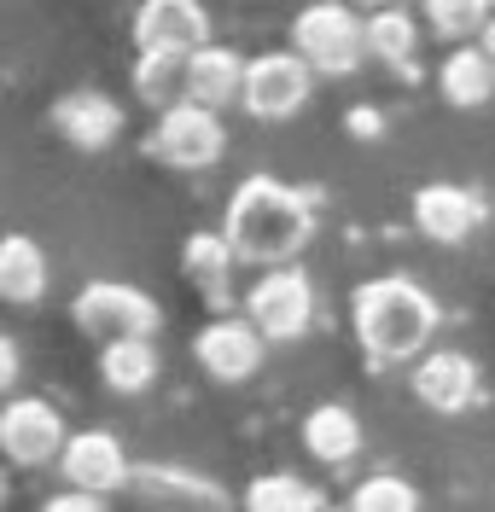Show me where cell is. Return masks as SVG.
Masks as SVG:
<instances>
[{"instance_id":"cell-1","label":"cell","mask_w":495,"mask_h":512,"mask_svg":"<svg viewBox=\"0 0 495 512\" xmlns=\"http://www.w3.org/2000/svg\"><path fill=\"white\" fill-rule=\"evenodd\" d=\"M350 326H356V344H362L367 367L373 373H391V367H408L420 361V350H431L437 326H443V309L420 280L408 274H379V280H362L356 297H350Z\"/></svg>"},{"instance_id":"cell-2","label":"cell","mask_w":495,"mask_h":512,"mask_svg":"<svg viewBox=\"0 0 495 512\" xmlns=\"http://www.w3.org/2000/svg\"><path fill=\"white\" fill-rule=\"evenodd\" d=\"M222 233L233 239L239 262H251V268L292 262L315 239V192H297L274 175H245L228 198Z\"/></svg>"},{"instance_id":"cell-3","label":"cell","mask_w":495,"mask_h":512,"mask_svg":"<svg viewBox=\"0 0 495 512\" xmlns=\"http://www.w3.org/2000/svg\"><path fill=\"white\" fill-rule=\"evenodd\" d=\"M292 47L315 64L321 76H356L367 59V18L344 0H315L292 24Z\"/></svg>"},{"instance_id":"cell-4","label":"cell","mask_w":495,"mask_h":512,"mask_svg":"<svg viewBox=\"0 0 495 512\" xmlns=\"http://www.w3.org/2000/svg\"><path fill=\"white\" fill-rule=\"evenodd\" d=\"M70 320H76L88 338L111 344V338H158L164 309H158L140 286H123V280H94V286L76 291Z\"/></svg>"},{"instance_id":"cell-5","label":"cell","mask_w":495,"mask_h":512,"mask_svg":"<svg viewBox=\"0 0 495 512\" xmlns=\"http://www.w3.org/2000/svg\"><path fill=\"white\" fill-rule=\"evenodd\" d=\"M245 315L263 326L268 344H297L315 326V280L297 262H274L263 280L245 291Z\"/></svg>"},{"instance_id":"cell-6","label":"cell","mask_w":495,"mask_h":512,"mask_svg":"<svg viewBox=\"0 0 495 512\" xmlns=\"http://www.w3.org/2000/svg\"><path fill=\"white\" fill-rule=\"evenodd\" d=\"M315 64L303 59V53H257V59L245 64V94H239V105L257 117V123H292L297 111L309 105V94H315Z\"/></svg>"},{"instance_id":"cell-7","label":"cell","mask_w":495,"mask_h":512,"mask_svg":"<svg viewBox=\"0 0 495 512\" xmlns=\"http://www.w3.org/2000/svg\"><path fill=\"white\" fill-rule=\"evenodd\" d=\"M222 152H228V128H222V117L210 105L181 99V105L158 111V128H152V158L158 163H169V169H210V163H222Z\"/></svg>"},{"instance_id":"cell-8","label":"cell","mask_w":495,"mask_h":512,"mask_svg":"<svg viewBox=\"0 0 495 512\" xmlns=\"http://www.w3.org/2000/svg\"><path fill=\"white\" fill-rule=\"evenodd\" d=\"M70 431H65V414L53 408V402H41V396H12L6 408H0V448H6V460L12 466H53L59 454H65Z\"/></svg>"},{"instance_id":"cell-9","label":"cell","mask_w":495,"mask_h":512,"mask_svg":"<svg viewBox=\"0 0 495 512\" xmlns=\"http://www.w3.org/2000/svg\"><path fill=\"white\" fill-rule=\"evenodd\" d=\"M193 355L216 384H245V379H257V367H263V355H268V338L251 315H216L210 326H198Z\"/></svg>"},{"instance_id":"cell-10","label":"cell","mask_w":495,"mask_h":512,"mask_svg":"<svg viewBox=\"0 0 495 512\" xmlns=\"http://www.w3.org/2000/svg\"><path fill=\"white\" fill-rule=\"evenodd\" d=\"M210 41V12L198 0H140L134 53H198Z\"/></svg>"},{"instance_id":"cell-11","label":"cell","mask_w":495,"mask_h":512,"mask_svg":"<svg viewBox=\"0 0 495 512\" xmlns=\"http://www.w3.org/2000/svg\"><path fill=\"white\" fill-rule=\"evenodd\" d=\"M484 216H490L484 198L472 187H455V181H431V187L414 192V227L431 245H466L484 227Z\"/></svg>"},{"instance_id":"cell-12","label":"cell","mask_w":495,"mask_h":512,"mask_svg":"<svg viewBox=\"0 0 495 512\" xmlns=\"http://www.w3.org/2000/svg\"><path fill=\"white\" fill-rule=\"evenodd\" d=\"M59 472H65V483L94 489V495H111V489H123L134 478L129 454H123V443L111 431H76L65 443V454H59Z\"/></svg>"},{"instance_id":"cell-13","label":"cell","mask_w":495,"mask_h":512,"mask_svg":"<svg viewBox=\"0 0 495 512\" xmlns=\"http://www.w3.org/2000/svg\"><path fill=\"white\" fill-rule=\"evenodd\" d=\"M414 396L431 414H466L478 402V361L461 350H431L414 361Z\"/></svg>"},{"instance_id":"cell-14","label":"cell","mask_w":495,"mask_h":512,"mask_svg":"<svg viewBox=\"0 0 495 512\" xmlns=\"http://www.w3.org/2000/svg\"><path fill=\"white\" fill-rule=\"evenodd\" d=\"M53 128L76 152H105L123 134V105L111 94H99V88H76V94H65L53 105Z\"/></svg>"},{"instance_id":"cell-15","label":"cell","mask_w":495,"mask_h":512,"mask_svg":"<svg viewBox=\"0 0 495 512\" xmlns=\"http://www.w3.org/2000/svg\"><path fill=\"white\" fill-rule=\"evenodd\" d=\"M233 268H239V251H233L228 233H193L181 245V274L204 291V303L216 315H228V303H233Z\"/></svg>"},{"instance_id":"cell-16","label":"cell","mask_w":495,"mask_h":512,"mask_svg":"<svg viewBox=\"0 0 495 512\" xmlns=\"http://www.w3.org/2000/svg\"><path fill=\"white\" fill-rule=\"evenodd\" d=\"M245 64L233 47H222V41H204L193 59H187V99H198V105H210V111H228V105H239V94H245Z\"/></svg>"},{"instance_id":"cell-17","label":"cell","mask_w":495,"mask_h":512,"mask_svg":"<svg viewBox=\"0 0 495 512\" xmlns=\"http://www.w3.org/2000/svg\"><path fill=\"white\" fill-rule=\"evenodd\" d=\"M367 59L391 64L402 82H420V18L408 6L367 12Z\"/></svg>"},{"instance_id":"cell-18","label":"cell","mask_w":495,"mask_h":512,"mask_svg":"<svg viewBox=\"0 0 495 512\" xmlns=\"http://www.w3.org/2000/svg\"><path fill=\"white\" fill-rule=\"evenodd\" d=\"M158 373H164V361H158L152 338H111L99 350V384L111 396H146L158 384Z\"/></svg>"},{"instance_id":"cell-19","label":"cell","mask_w":495,"mask_h":512,"mask_svg":"<svg viewBox=\"0 0 495 512\" xmlns=\"http://www.w3.org/2000/svg\"><path fill=\"white\" fill-rule=\"evenodd\" d=\"M362 419L350 414L344 402H321V408H309L303 419V448L321 460V466H350L356 454H362Z\"/></svg>"},{"instance_id":"cell-20","label":"cell","mask_w":495,"mask_h":512,"mask_svg":"<svg viewBox=\"0 0 495 512\" xmlns=\"http://www.w3.org/2000/svg\"><path fill=\"white\" fill-rule=\"evenodd\" d=\"M437 88H443V99H449L455 111H478V105H490L495 99V59L484 53V41H478V47L461 41V47L443 59V70H437Z\"/></svg>"},{"instance_id":"cell-21","label":"cell","mask_w":495,"mask_h":512,"mask_svg":"<svg viewBox=\"0 0 495 512\" xmlns=\"http://www.w3.org/2000/svg\"><path fill=\"white\" fill-rule=\"evenodd\" d=\"M53 286V274H47V256L35 245L30 233H12L6 245H0V297L12 303V309H35L41 297Z\"/></svg>"},{"instance_id":"cell-22","label":"cell","mask_w":495,"mask_h":512,"mask_svg":"<svg viewBox=\"0 0 495 512\" xmlns=\"http://www.w3.org/2000/svg\"><path fill=\"white\" fill-rule=\"evenodd\" d=\"M187 59L193 53H140L134 59V94L152 111H169L187 99Z\"/></svg>"},{"instance_id":"cell-23","label":"cell","mask_w":495,"mask_h":512,"mask_svg":"<svg viewBox=\"0 0 495 512\" xmlns=\"http://www.w3.org/2000/svg\"><path fill=\"white\" fill-rule=\"evenodd\" d=\"M321 507H327L321 489L303 483L297 472H263L245 489V512H321Z\"/></svg>"},{"instance_id":"cell-24","label":"cell","mask_w":495,"mask_h":512,"mask_svg":"<svg viewBox=\"0 0 495 512\" xmlns=\"http://www.w3.org/2000/svg\"><path fill=\"white\" fill-rule=\"evenodd\" d=\"M426 6V30L443 35L449 47H461V41H472V35L490 30L495 6L490 0H420Z\"/></svg>"},{"instance_id":"cell-25","label":"cell","mask_w":495,"mask_h":512,"mask_svg":"<svg viewBox=\"0 0 495 512\" xmlns=\"http://www.w3.org/2000/svg\"><path fill=\"white\" fill-rule=\"evenodd\" d=\"M350 512H420V495H414V483L396 478V472H373V478L356 483Z\"/></svg>"},{"instance_id":"cell-26","label":"cell","mask_w":495,"mask_h":512,"mask_svg":"<svg viewBox=\"0 0 495 512\" xmlns=\"http://www.w3.org/2000/svg\"><path fill=\"white\" fill-rule=\"evenodd\" d=\"M41 512H105V495H94V489H59L53 501H41Z\"/></svg>"},{"instance_id":"cell-27","label":"cell","mask_w":495,"mask_h":512,"mask_svg":"<svg viewBox=\"0 0 495 512\" xmlns=\"http://www.w3.org/2000/svg\"><path fill=\"white\" fill-rule=\"evenodd\" d=\"M344 128H350L356 140H379V134H385V111H379V105H350V111H344Z\"/></svg>"},{"instance_id":"cell-28","label":"cell","mask_w":495,"mask_h":512,"mask_svg":"<svg viewBox=\"0 0 495 512\" xmlns=\"http://www.w3.org/2000/svg\"><path fill=\"white\" fill-rule=\"evenodd\" d=\"M0 384L18 390V338H0Z\"/></svg>"},{"instance_id":"cell-29","label":"cell","mask_w":495,"mask_h":512,"mask_svg":"<svg viewBox=\"0 0 495 512\" xmlns=\"http://www.w3.org/2000/svg\"><path fill=\"white\" fill-rule=\"evenodd\" d=\"M484 53L495 59V18H490V30H484Z\"/></svg>"},{"instance_id":"cell-30","label":"cell","mask_w":495,"mask_h":512,"mask_svg":"<svg viewBox=\"0 0 495 512\" xmlns=\"http://www.w3.org/2000/svg\"><path fill=\"white\" fill-rule=\"evenodd\" d=\"M356 6H362V12H379V6H396V0H356Z\"/></svg>"},{"instance_id":"cell-31","label":"cell","mask_w":495,"mask_h":512,"mask_svg":"<svg viewBox=\"0 0 495 512\" xmlns=\"http://www.w3.org/2000/svg\"><path fill=\"white\" fill-rule=\"evenodd\" d=\"M321 512H350V507H321Z\"/></svg>"}]
</instances>
